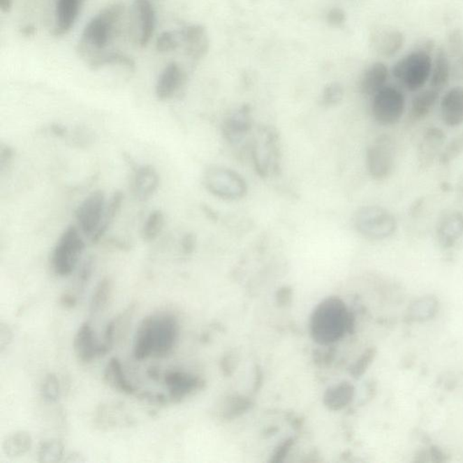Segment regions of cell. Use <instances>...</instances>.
Returning <instances> with one entry per match:
<instances>
[{
    "mask_svg": "<svg viewBox=\"0 0 463 463\" xmlns=\"http://www.w3.org/2000/svg\"><path fill=\"white\" fill-rule=\"evenodd\" d=\"M179 336V324L170 315L150 316L140 325L134 339L133 354L137 360L152 355L164 358L170 353Z\"/></svg>",
    "mask_w": 463,
    "mask_h": 463,
    "instance_id": "1",
    "label": "cell"
},
{
    "mask_svg": "<svg viewBox=\"0 0 463 463\" xmlns=\"http://www.w3.org/2000/svg\"><path fill=\"white\" fill-rule=\"evenodd\" d=\"M73 351L78 360L82 363H90L110 352L108 346L104 343H98L93 328L87 322L82 324L75 334Z\"/></svg>",
    "mask_w": 463,
    "mask_h": 463,
    "instance_id": "11",
    "label": "cell"
},
{
    "mask_svg": "<svg viewBox=\"0 0 463 463\" xmlns=\"http://www.w3.org/2000/svg\"><path fill=\"white\" fill-rule=\"evenodd\" d=\"M179 41L176 33L164 31L158 36L156 42V49L159 53H168L176 50L179 47Z\"/></svg>",
    "mask_w": 463,
    "mask_h": 463,
    "instance_id": "37",
    "label": "cell"
},
{
    "mask_svg": "<svg viewBox=\"0 0 463 463\" xmlns=\"http://www.w3.org/2000/svg\"><path fill=\"white\" fill-rule=\"evenodd\" d=\"M134 13L140 23L139 45L146 47L152 39L156 26L154 8L149 0H134Z\"/></svg>",
    "mask_w": 463,
    "mask_h": 463,
    "instance_id": "23",
    "label": "cell"
},
{
    "mask_svg": "<svg viewBox=\"0 0 463 463\" xmlns=\"http://www.w3.org/2000/svg\"><path fill=\"white\" fill-rule=\"evenodd\" d=\"M354 226L364 238L379 241L395 234L397 221L394 214L385 208L379 205H367L355 213Z\"/></svg>",
    "mask_w": 463,
    "mask_h": 463,
    "instance_id": "6",
    "label": "cell"
},
{
    "mask_svg": "<svg viewBox=\"0 0 463 463\" xmlns=\"http://www.w3.org/2000/svg\"><path fill=\"white\" fill-rule=\"evenodd\" d=\"M446 140V134L439 128L432 127L425 131L419 145L418 158L422 168H428L434 162Z\"/></svg>",
    "mask_w": 463,
    "mask_h": 463,
    "instance_id": "21",
    "label": "cell"
},
{
    "mask_svg": "<svg viewBox=\"0 0 463 463\" xmlns=\"http://www.w3.org/2000/svg\"><path fill=\"white\" fill-rule=\"evenodd\" d=\"M450 57H460L463 53V34L461 30H455L449 36L448 48Z\"/></svg>",
    "mask_w": 463,
    "mask_h": 463,
    "instance_id": "38",
    "label": "cell"
},
{
    "mask_svg": "<svg viewBox=\"0 0 463 463\" xmlns=\"http://www.w3.org/2000/svg\"><path fill=\"white\" fill-rule=\"evenodd\" d=\"M406 96L399 88L386 85L372 97L371 112L379 125L398 124L406 110Z\"/></svg>",
    "mask_w": 463,
    "mask_h": 463,
    "instance_id": "8",
    "label": "cell"
},
{
    "mask_svg": "<svg viewBox=\"0 0 463 463\" xmlns=\"http://www.w3.org/2000/svg\"><path fill=\"white\" fill-rule=\"evenodd\" d=\"M185 73L179 64L170 63L159 76L155 93L159 101L171 99L185 82Z\"/></svg>",
    "mask_w": 463,
    "mask_h": 463,
    "instance_id": "18",
    "label": "cell"
},
{
    "mask_svg": "<svg viewBox=\"0 0 463 463\" xmlns=\"http://www.w3.org/2000/svg\"><path fill=\"white\" fill-rule=\"evenodd\" d=\"M62 302L64 304L73 306V304H75L76 300L75 299V297L66 295L63 297Z\"/></svg>",
    "mask_w": 463,
    "mask_h": 463,
    "instance_id": "46",
    "label": "cell"
},
{
    "mask_svg": "<svg viewBox=\"0 0 463 463\" xmlns=\"http://www.w3.org/2000/svg\"><path fill=\"white\" fill-rule=\"evenodd\" d=\"M85 0H57L55 24L52 32L54 36H62L72 29Z\"/></svg>",
    "mask_w": 463,
    "mask_h": 463,
    "instance_id": "17",
    "label": "cell"
},
{
    "mask_svg": "<svg viewBox=\"0 0 463 463\" xmlns=\"http://www.w3.org/2000/svg\"><path fill=\"white\" fill-rule=\"evenodd\" d=\"M38 462L42 463H57L64 461V446L58 439H48L40 443Z\"/></svg>",
    "mask_w": 463,
    "mask_h": 463,
    "instance_id": "30",
    "label": "cell"
},
{
    "mask_svg": "<svg viewBox=\"0 0 463 463\" xmlns=\"http://www.w3.org/2000/svg\"><path fill=\"white\" fill-rule=\"evenodd\" d=\"M164 382L170 392L168 397L172 403H179L191 392L198 390L201 385L198 377L181 371H170L166 374Z\"/></svg>",
    "mask_w": 463,
    "mask_h": 463,
    "instance_id": "15",
    "label": "cell"
},
{
    "mask_svg": "<svg viewBox=\"0 0 463 463\" xmlns=\"http://www.w3.org/2000/svg\"><path fill=\"white\" fill-rule=\"evenodd\" d=\"M440 91L434 88L420 90L411 103L410 115L413 119H421L427 117L440 99Z\"/></svg>",
    "mask_w": 463,
    "mask_h": 463,
    "instance_id": "26",
    "label": "cell"
},
{
    "mask_svg": "<svg viewBox=\"0 0 463 463\" xmlns=\"http://www.w3.org/2000/svg\"><path fill=\"white\" fill-rule=\"evenodd\" d=\"M351 325V314L342 300L337 298L325 300L317 306L311 316L312 338L320 344H331L343 338Z\"/></svg>",
    "mask_w": 463,
    "mask_h": 463,
    "instance_id": "2",
    "label": "cell"
},
{
    "mask_svg": "<svg viewBox=\"0 0 463 463\" xmlns=\"http://www.w3.org/2000/svg\"><path fill=\"white\" fill-rule=\"evenodd\" d=\"M64 461L66 462H84L85 460L82 458V456L80 453L73 452L66 455Z\"/></svg>",
    "mask_w": 463,
    "mask_h": 463,
    "instance_id": "43",
    "label": "cell"
},
{
    "mask_svg": "<svg viewBox=\"0 0 463 463\" xmlns=\"http://www.w3.org/2000/svg\"><path fill=\"white\" fill-rule=\"evenodd\" d=\"M112 283L110 278H103L100 281L91 296L90 303V311L95 314L103 311L107 306L108 300L112 294Z\"/></svg>",
    "mask_w": 463,
    "mask_h": 463,
    "instance_id": "33",
    "label": "cell"
},
{
    "mask_svg": "<svg viewBox=\"0 0 463 463\" xmlns=\"http://www.w3.org/2000/svg\"><path fill=\"white\" fill-rule=\"evenodd\" d=\"M367 168L373 179H388L394 171L395 147L390 137L383 135L367 149Z\"/></svg>",
    "mask_w": 463,
    "mask_h": 463,
    "instance_id": "10",
    "label": "cell"
},
{
    "mask_svg": "<svg viewBox=\"0 0 463 463\" xmlns=\"http://www.w3.org/2000/svg\"><path fill=\"white\" fill-rule=\"evenodd\" d=\"M89 67L93 70L102 68L109 64H119V66L127 67L128 69L133 70L135 63L131 57L118 52H110V53H102L94 55L87 62Z\"/></svg>",
    "mask_w": 463,
    "mask_h": 463,
    "instance_id": "29",
    "label": "cell"
},
{
    "mask_svg": "<svg viewBox=\"0 0 463 463\" xmlns=\"http://www.w3.org/2000/svg\"><path fill=\"white\" fill-rule=\"evenodd\" d=\"M165 226V214L161 210H153L144 222L142 237L144 242L150 243L161 235Z\"/></svg>",
    "mask_w": 463,
    "mask_h": 463,
    "instance_id": "31",
    "label": "cell"
},
{
    "mask_svg": "<svg viewBox=\"0 0 463 463\" xmlns=\"http://www.w3.org/2000/svg\"><path fill=\"white\" fill-rule=\"evenodd\" d=\"M195 239V236L191 234L186 235L182 238L181 245H182V249L186 253H191V251L194 250L196 244Z\"/></svg>",
    "mask_w": 463,
    "mask_h": 463,
    "instance_id": "41",
    "label": "cell"
},
{
    "mask_svg": "<svg viewBox=\"0 0 463 463\" xmlns=\"http://www.w3.org/2000/svg\"><path fill=\"white\" fill-rule=\"evenodd\" d=\"M432 53L417 47L394 64L392 75L407 91H418L430 81Z\"/></svg>",
    "mask_w": 463,
    "mask_h": 463,
    "instance_id": "4",
    "label": "cell"
},
{
    "mask_svg": "<svg viewBox=\"0 0 463 463\" xmlns=\"http://www.w3.org/2000/svg\"><path fill=\"white\" fill-rule=\"evenodd\" d=\"M124 198V196L122 192L116 191L110 198V200L107 202L105 214H104L102 226H101L97 234L91 239V243H98L108 231L110 226H112L113 221L115 219V216L121 210Z\"/></svg>",
    "mask_w": 463,
    "mask_h": 463,
    "instance_id": "28",
    "label": "cell"
},
{
    "mask_svg": "<svg viewBox=\"0 0 463 463\" xmlns=\"http://www.w3.org/2000/svg\"><path fill=\"white\" fill-rule=\"evenodd\" d=\"M13 6V0H0V9L3 13H9Z\"/></svg>",
    "mask_w": 463,
    "mask_h": 463,
    "instance_id": "44",
    "label": "cell"
},
{
    "mask_svg": "<svg viewBox=\"0 0 463 463\" xmlns=\"http://www.w3.org/2000/svg\"><path fill=\"white\" fill-rule=\"evenodd\" d=\"M106 205L105 194L102 190H96L87 196L75 211L78 228L90 240L102 226Z\"/></svg>",
    "mask_w": 463,
    "mask_h": 463,
    "instance_id": "9",
    "label": "cell"
},
{
    "mask_svg": "<svg viewBox=\"0 0 463 463\" xmlns=\"http://www.w3.org/2000/svg\"><path fill=\"white\" fill-rule=\"evenodd\" d=\"M36 31V27L30 26V24H29V26L23 27L22 31L21 32H22L24 36H31L35 35Z\"/></svg>",
    "mask_w": 463,
    "mask_h": 463,
    "instance_id": "45",
    "label": "cell"
},
{
    "mask_svg": "<svg viewBox=\"0 0 463 463\" xmlns=\"http://www.w3.org/2000/svg\"><path fill=\"white\" fill-rule=\"evenodd\" d=\"M463 152V134L459 135L455 139L450 140L443 152L439 156L441 164L448 165L455 161Z\"/></svg>",
    "mask_w": 463,
    "mask_h": 463,
    "instance_id": "36",
    "label": "cell"
},
{
    "mask_svg": "<svg viewBox=\"0 0 463 463\" xmlns=\"http://www.w3.org/2000/svg\"><path fill=\"white\" fill-rule=\"evenodd\" d=\"M104 381L113 390L122 394L133 395L136 390L126 377L121 361L117 358H110L104 369Z\"/></svg>",
    "mask_w": 463,
    "mask_h": 463,
    "instance_id": "25",
    "label": "cell"
},
{
    "mask_svg": "<svg viewBox=\"0 0 463 463\" xmlns=\"http://www.w3.org/2000/svg\"><path fill=\"white\" fill-rule=\"evenodd\" d=\"M344 97V89L339 82H333L326 85L322 91L321 103L323 106H335Z\"/></svg>",
    "mask_w": 463,
    "mask_h": 463,
    "instance_id": "35",
    "label": "cell"
},
{
    "mask_svg": "<svg viewBox=\"0 0 463 463\" xmlns=\"http://www.w3.org/2000/svg\"><path fill=\"white\" fill-rule=\"evenodd\" d=\"M327 20L331 26H341V24L345 23L346 21L345 12L339 8H332L329 13H328Z\"/></svg>",
    "mask_w": 463,
    "mask_h": 463,
    "instance_id": "40",
    "label": "cell"
},
{
    "mask_svg": "<svg viewBox=\"0 0 463 463\" xmlns=\"http://www.w3.org/2000/svg\"><path fill=\"white\" fill-rule=\"evenodd\" d=\"M41 395L47 403H57L61 397L60 381L54 374H47L41 385Z\"/></svg>",
    "mask_w": 463,
    "mask_h": 463,
    "instance_id": "34",
    "label": "cell"
},
{
    "mask_svg": "<svg viewBox=\"0 0 463 463\" xmlns=\"http://www.w3.org/2000/svg\"><path fill=\"white\" fill-rule=\"evenodd\" d=\"M181 39L188 57L192 60L203 59L210 47V40L207 30L199 24H189L181 32Z\"/></svg>",
    "mask_w": 463,
    "mask_h": 463,
    "instance_id": "14",
    "label": "cell"
},
{
    "mask_svg": "<svg viewBox=\"0 0 463 463\" xmlns=\"http://www.w3.org/2000/svg\"><path fill=\"white\" fill-rule=\"evenodd\" d=\"M354 389L351 385L341 384L328 391L325 402L332 409L344 407L353 397Z\"/></svg>",
    "mask_w": 463,
    "mask_h": 463,
    "instance_id": "32",
    "label": "cell"
},
{
    "mask_svg": "<svg viewBox=\"0 0 463 463\" xmlns=\"http://www.w3.org/2000/svg\"><path fill=\"white\" fill-rule=\"evenodd\" d=\"M32 446L33 439L29 432L17 431L9 434L3 441L2 450L6 456L16 458L29 453Z\"/></svg>",
    "mask_w": 463,
    "mask_h": 463,
    "instance_id": "27",
    "label": "cell"
},
{
    "mask_svg": "<svg viewBox=\"0 0 463 463\" xmlns=\"http://www.w3.org/2000/svg\"><path fill=\"white\" fill-rule=\"evenodd\" d=\"M203 184L210 194L223 200H239L248 192L247 181L236 171L222 166H211L203 175Z\"/></svg>",
    "mask_w": 463,
    "mask_h": 463,
    "instance_id": "7",
    "label": "cell"
},
{
    "mask_svg": "<svg viewBox=\"0 0 463 463\" xmlns=\"http://www.w3.org/2000/svg\"><path fill=\"white\" fill-rule=\"evenodd\" d=\"M251 128L250 109L242 107L228 116L223 124V133L230 142H238L249 133Z\"/></svg>",
    "mask_w": 463,
    "mask_h": 463,
    "instance_id": "22",
    "label": "cell"
},
{
    "mask_svg": "<svg viewBox=\"0 0 463 463\" xmlns=\"http://www.w3.org/2000/svg\"><path fill=\"white\" fill-rule=\"evenodd\" d=\"M452 75V64H450V55L446 48L440 47L435 51L432 57V66L430 78V87L441 91L450 82Z\"/></svg>",
    "mask_w": 463,
    "mask_h": 463,
    "instance_id": "24",
    "label": "cell"
},
{
    "mask_svg": "<svg viewBox=\"0 0 463 463\" xmlns=\"http://www.w3.org/2000/svg\"><path fill=\"white\" fill-rule=\"evenodd\" d=\"M404 34L399 29L392 27H381L376 29L370 38L373 50L380 57L391 58L395 57L403 49Z\"/></svg>",
    "mask_w": 463,
    "mask_h": 463,
    "instance_id": "13",
    "label": "cell"
},
{
    "mask_svg": "<svg viewBox=\"0 0 463 463\" xmlns=\"http://www.w3.org/2000/svg\"><path fill=\"white\" fill-rule=\"evenodd\" d=\"M133 170L131 190L134 198L140 202L149 200L158 191L161 184L158 171L150 165L136 166Z\"/></svg>",
    "mask_w": 463,
    "mask_h": 463,
    "instance_id": "12",
    "label": "cell"
},
{
    "mask_svg": "<svg viewBox=\"0 0 463 463\" xmlns=\"http://www.w3.org/2000/svg\"><path fill=\"white\" fill-rule=\"evenodd\" d=\"M14 157V150L6 146L5 148L1 149L0 152V163H1V168H4L6 163H10L12 159Z\"/></svg>",
    "mask_w": 463,
    "mask_h": 463,
    "instance_id": "42",
    "label": "cell"
},
{
    "mask_svg": "<svg viewBox=\"0 0 463 463\" xmlns=\"http://www.w3.org/2000/svg\"><path fill=\"white\" fill-rule=\"evenodd\" d=\"M441 118L448 127L455 128L463 124V87H455L441 97Z\"/></svg>",
    "mask_w": 463,
    "mask_h": 463,
    "instance_id": "16",
    "label": "cell"
},
{
    "mask_svg": "<svg viewBox=\"0 0 463 463\" xmlns=\"http://www.w3.org/2000/svg\"><path fill=\"white\" fill-rule=\"evenodd\" d=\"M85 244L76 226L64 229L51 256L52 270L59 277L71 275L84 253Z\"/></svg>",
    "mask_w": 463,
    "mask_h": 463,
    "instance_id": "5",
    "label": "cell"
},
{
    "mask_svg": "<svg viewBox=\"0 0 463 463\" xmlns=\"http://www.w3.org/2000/svg\"><path fill=\"white\" fill-rule=\"evenodd\" d=\"M13 339V332L8 324L0 325V351H4L5 348L10 344Z\"/></svg>",
    "mask_w": 463,
    "mask_h": 463,
    "instance_id": "39",
    "label": "cell"
},
{
    "mask_svg": "<svg viewBox=\"0 0 463 463\" xmlns=\"http://www.w3.org/2000/svg\"><path fill=\"white\" fill-rule=\"evenodd\" d=\"M389 68L385 63L375 62L367 66L360 80V93L373 97L388 85Z\"/></svg>",
    "mask_w": 463,
    "mask_h": 463,
    "instance_id": "19",
    "label": "cell"
},
{
    "mask_svg": "<svg viewBox=\"0 0 463 463\" xmlns=\"http://www.w3.org/2000/svg\"><path fill=\"white\" fill-rule=\"evenodd\" d=\"M124 13V4L112 3L94 16L84 27L78 44V52L87 62L102 53L108 45L116 24Z\"/></svg>",
    "mask_w": 463,
    "mask_h": 463,
    "instance_id": "3",
    "label": "cell"
},
{
    "mask_svg": "<svg viewBox=\"0 0 463 463\" xmlns=\"http://www.w3.org/2000/svg\"><path fill=\"white\" fill-rule=\"evenodd\" d=\"M463 235V216L460 212L443 214L437 226V238L443 248H452Z\"/></svg>",
    "mask_w": 463,
    "mask_h": 463,
    "instance_id": "20",
    "label": "cell"
}]
</instances>
